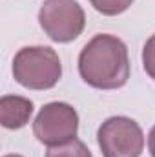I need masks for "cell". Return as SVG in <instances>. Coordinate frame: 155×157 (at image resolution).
Listing matches in <instances>:
<instances>
[{
  "mask_svg": "<svg viewBox=\"0 0 155 157\" xmlns=\"http://www.w3.org/2000/svg\"><path fill=\"white\" fill-rule=\"evenodd\" d=\"M78 71L89 86L115 90L130 78V60L126 44L113 35H97L78 57Z\"/></svg>",
  "mask_w": 155,
  "mask_h": 157,
  "instance_id": "6da1fadb",
  "label": "cell"
},
{
  "mask_svg": "<svg viewBox=\"0 0 155 157\" xmlns=\"http://www.w3.org/2000/svg\"><path fill=\"white\" fill-rule=\"evenodd\" d=\"M13 75L29 90H49L62 75L59 55L46 46L22 48L13 60Z\"/></svg>",
  "mask_w": 155,
  "mask_h": 157,
  "instance_id": "7a4b0ae2",
  "label": "cell"
},
{
  "mask_svg": "<svg viewBox=\"0 0 155 157\" xmlns=\"http://www.w3.org/2000/svg\"><path fill=\"white\" fill-rule=\"evenodd\" d=\"M39 22L51 40L70 42L82 33L86 18L75 0H47L40 7Z\"/></svg>",
  "mask_w": 155,
  "mask_h": 157,
  "instance_id": "3957f363",
  "label": "cell"
},
{
  "mask_svg": "<svg viewBox=\"0 0 155 157\" xmlns=\"http://www.w3.org/2000/svg\"><path fill=\"white\" fill-rule=\"evenodd\" d=\"M104 157H139L144 148L141 126L128 117H112L97 132Z\"/></svg>",
  "mask_w": 155,
  "mask_h": 157,
  "instance_id": "277c9868",
  "label": "cell"
},
{
  "mask_svg": "<svg viewBox=\"0 0 155 157\" xmlns=\"http://www.w3.org/2000/svg\"><path fill=\"white\" fill-rule=\"evenodd\" d=\"M78 128L77 112L66 102L46 104L33 122V133L42 144L59 146L75 139Z\"/></svg>",
  "mask_w": 155,
  "mask_h": 157,
  "instance_id": "5b68a950",
  "label": "cell"
},
{
  "mask_svg": "<svg viewBox=\"0 0 155 157\" xmlns=\"http://www.w3.org/2000/svg\"><path fill=\"white\" fill-rule=\"evenodd\" d=\"M33 113V102L17 95H4L0 99V122L4 128L15 130L26 126Z\"/></svg>",
  "mask_w": 155,
  "mask_h": 157,
  "instance_id": "8992f818",
  "label": "cell"
},
{
  "mask_svg": "<svg viewBox=\"0 0 155 157\" xmlns=\"http://www.w3.org/2000/svg\"><path fill=\"white\" fill-rule=\"evenodd\" d=\"M46 157H91L88 146L78 141V139H71L64 144H59V146H51L47 150Z\"/></svg>",
  "mask_w": 155,
  "mask_h": 157,
  "instance_id": "52a82bcc",
  "label": "cell"
},
{
  "mask_svg": "<svg viewBox=\"0 0 155 157\" xmlns=\"http://www.w3.org/2000/svg\"><path fill=\"white\" fill-rule=\"evenodd\" d=\"M91 6L102 13V15H108V17H113V15H120L124 13L133 0H89Z\"/></svg>",
  "mask_w": 155,
  "mask_h": 157,
  "instance_id": "ba28073f",
  "label": "cell"
},
{
  "mask_svg": "<svg viewBox=\"0 0 155 157\" xmlns=\"http://www.w3.org/2000/svg\"><path fill=\"white\" fill-rule=\"evenodd\" d=\"M142 64L146 73L152 78H155V35H152L148 42L144 44V51H142Z\"/></svg>",
  "mask_w": 155,
  "mask_h": 157,
  "instance_id": "9c48e42d",
  "label": "cell"
},
{
  "mask_svg": "<svg viewBox=\"0 0 155 157\" xmlns=\"http://www.w3.org/2000/svg\"><path fill=\"white\" fill-rule=\"evenodd\" d=\"M148 148H150V154L152 157H155V126L150 132V137H148Z\"/></svg>",
  "mask_w": 155,
  "mask_h": 157,
  "instance_id": "30bf717a",
  "label": "cell"
},
{
  "mask_svg": "<svg viewBox=\"0 0 155 157\" xmlns=\"http://www.w3.org/2000/svg\"><path fill=\"white\" fill-rule=\"evenodd\" d=\"M4 157H22V155H4Z\"/></svg>",
  "mask_w": 155,
  "mask_h": 157,
  "instance_id": "8fae6325",
  "label": "cell"
}]
</instances>
